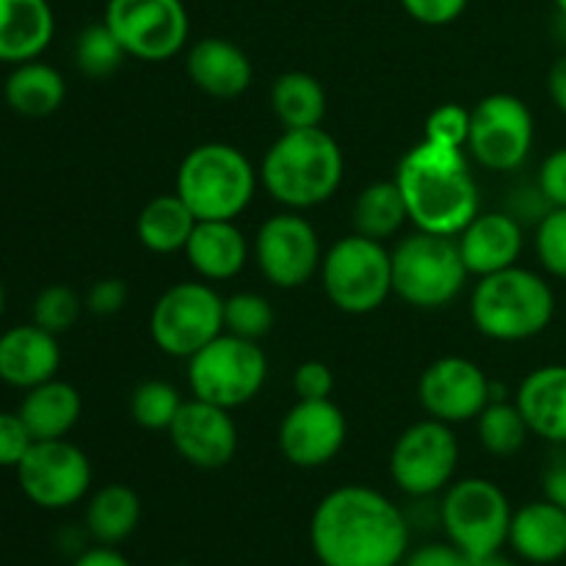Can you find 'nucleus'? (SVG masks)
Returning <instances> with one entry per match:
<instances>
[{
    "instance_id": "obj_9",
    "label": "nucleus",
    "mask_w": 566,
    "mask_h": 566,
    "mask_svg": "<svg viewBox=\"0 0 566 566\" xmlns=\"http://www.w3.org/2000/svg\"><path fill=\"white\" fill-rule=\"evenodd\" d=\"M512 517L514 509L506 492L495 481L479 475L453 481L440 503V523L448 542L473 562L509 545Z\"/></svg>"
},
{
    "instance_id": "obj_46",
    "label": "nucleus",
    "mask_w": 566,
    "mask_h": 566,
    "mask_svg": "<svg viewBox=\"0 0 566 566\" xmlns=\"http://www.w3.org/2000/svg\"><path fill=\"white\" fill-rule=\"evenodd\" d=\"M70 566H133L130 558L111 545H94L81 551Z\"/></svg>"
},
{
    "instance_id": "obj_24",
    "label": "nucleus",
    "mask_w": 566,
    "mask_h": 566,
    "mask_svg": "<svg viewBox=\"0 0 566 566\" xmlns=\"http://www.w3.org/2000/svg\"><path fill=\"white\" fill-rule=\"evenodd\" d=\"M55 36L50 0H0V64L42 59Z\"/></svg>"
},
{
    "instance_id": "obj_1",
    "label": "nucleus",
    "mask_w": 566,
    "mask_h": 566,
    "mask_svg": "<svg viewBox=\"0 0 566 566\" xmlns=\"http://www.w3.org/2000/svg\"><path fill=\"white\" fill-rule=\"evenodd\" d=\"M310 547L321 566H401L409 553V523L385 492L337 486L310 517Z\"/></svg>"
},
{
    "instance_id": "obj_19",
    "label": "nucleus",
    "mask_w": 566,
    "mask_h": 566,
    "mask_svg": "<svg viewBox=\"0 0 566 566\" xmlns=\"http://www.w3.org/2000/svg\"><path fill=\"white\" fill-rule=\"evenodd\" d=\"M464 269L473 276H490L520 263L525 235L523 224L503 210H481L457 235Z\"/></svg>"
},
{
    "instance_id": "obj_40",
    "label": "nucleus",
    "mask_w": 566,
    "mask_h": 566,
    "mask_svg": "<svg viewBox=\"0 0 566 566\" xmlns=\"http://www.w3.org/2000/svg\"><path fill=\"white\" fill-rule=\"evenodd\" d=\"M293 392L298 401H324L335 392V370L321 359H307L293 370Z\"/></svg>"
},
{
    "instance_id": "obj_7",
    "label": "nucleus",
    "mask_w": 566,
    "mask_h": 566,
    "mask_svg": "<svg viewBox=\"0 0 566 566\" xmlns=\"http://www.w3.org/2000/svg\"><path fill=\"white\" fill-rule=\"evenodd\" d=\"M321 285L346 315L376 313L392 296V254L381 241L352 232L324 252Z\"/></svg>"
},
{
    "instance_id": "obj_33",
    "label": "nucleus",
    "mask_w": 566,
    "mask_h": 566,
    "mask_svg": "<svg viewBox=\"0 0 566 566\" xmlns=\"http://www.w3.org/2000/svg\"><path fill=\"white\" fill-rule=\"evenodd\" d=\"M127 53L105 22H92L75 39V66L86 77H108L125 64Z\"/></svg>"
},
{
    "instance_id": "obj_39",
    "label": "nucleus",
    "mask_w": 566,
    "mask_h": 566,
    "mask_svg": "<svg viewBox=\"0 0 566 566\" xmlns=\"http://www.w3.org/2000/svg\"><path fill=\"white\" fill-rule=\"evenodd\" d=\"M33 434L28 431L20 412H0V468L17 470V464L31 451Z\"/></svg>"
},
{
    "instance_id": "obj_11",
    "label": "nucleus",
    "mask_w": 566,
    "mask_h": 566,
    "mask_svg": "<svg viewBox=\"0 0 566 566\" xmlns=\"http://www.w3.org/2000/svg\"><path fill=\"white\" fill-rule=\"evenodd\" d=\"M127 59L164 64L175 59L191 36L182 0H108L103 14Z\"/></svg>"
},
{
    "instance_id": "obj_34",
    "label": "nucleus",
    "mask_w": 566,
    "mask_h": 566,
    "mask_svg": "<svg viewBox=\"0 0 566 566\" xmlns=\"http://www.w3.org/2000/svg\"><path fill=\"white\" fill-rule=\"evenodd\" d=\"M182 407V396L175 385L164 379H147L130 392L133 423L147 431H169L177 412Z\"/></svg>"
},
{
    "instance_id": "obj_48",
    "label": "nucleus",
    "mask_w": 566,
    "mask_h": 566,
    "mask_svg": "<svg viewBox=\"0 0 566 566\" xmlns=\"http://www.w3.org/2000/svg\"><path fill=\"white\" fill-rule=\"evenodd\" d=\"M473 566H520L514 558H509L506 553H492V556H484V558H475Z\"/></svg>"
},
{
    "instance_id": "obj_32",
    "label": "nucleus",
    "mask_w": 566,
    "mask_h": 566,
    "mask_svg": "<svg viewBox=\"0 0 566 566\" xmlns=\"http://www.w3.org/2000/svg\"><path fill=\"white\" fill-rule=\"evenodd\" d=\"M475 431L481 448L497 459L517 457L531 437L528 423L514 401H490V407L475 418Z\"/></svg>"
},
{
    "instance_id": "obj_49",
    "label": "nucleus",
    "mask_w": 566,
    "mask_h": 566,
    "mask_svg": "<svg viewBox=\"0 0 566 566\" xmlns=\"http://www.w3.org/2000/svg\"><path fill=\"white\" fill-rule=\"evenodd\" d=\"M3 310H6V287H3V280H0V318H3Z\"/></svg>"
},
{
    "instance_id": "obj_16",
    "label": "nucleus",
    "mask_w": 566,
    "mask_h": 566,
    "mask_svg": "<svg viewBox=\"0 0 566 566\" xmlns=\"http://www.w3.org/2000/svg\"><path fill=\"white\" fill-rule=\"evenodd\" d=\"M418 401L429 418L448 426L470 423L492 401V381L468 357H440L420 374Z\"/></svg>"
},
{
    "instance_id": "obj_10",
    "label": "nucleus",
    "mask_w": 566,
    "mask_h": 566,
    "mask_svg": "<svg viewBox=\"0 0 566 566\" xmlns=\"http://www.w3.org/2000/svg\"><path fill=\"white\" fill-rule=\"evenodd\" d=\"M221 332L224 298L205 280H186L166 287L149 313V335L166 357L191 359Z\"/></svg>"
},
{
    "instance_id": "obj_51",
    "label": "nucleus",
    "mask_w": 566,
    "mask_h": 566,
    "mask_svg": "<svg viewBox=\"0 0 566 566\" xmlns=\"http://www.w3.org/2000/svg\"><path fill=\"white\" fill-rule=\"evenodd\" d=\"M171 566H191V564H171Z\"/></svg>"
},
{
    "instance_id": "obj_43",
    "label": "nucleus",
    "mask_w": 566,
    "mask_h": 566,
    "mask_svg": "<svg viewBox=\"0 0 566 566\" xmlns=\"http://www.w3.org/2000/svg\"><path fill=\"white\" fill-rule=\"evenodd\" d=\"M536 188L551 208H566V147L553 149L542 160Z\"/></svg>"
},
{
    "instance_id": "obj_25",
    "label": "nucleus",
    "mask_w": 566,
    "mask_h": 566,
    "mask_svg": "<svg viewBox=\"0 0 566 566\" xmlns=\"http://www.w3.org/2000/svg\"><path fill=\"white\" fill-rule=\"evenodd\" d=\"M509 547L528 564H558L566 558V512L551 501L525 503L514 512Z\"/></svg>"
},
{
    "instance_id": "obj_23",
    "label": "nucleus",
    "mask_w": 566,
    "mask_h": 566,
    "mask_svg": "<svg viewBox=\"0 0 566 566\" xmlns=\"http://www.w3.org/2000/svg\"><path fill=\"white\" fill-rule=\"evenodd\" d=\"M514 403L531 434L551 446H566V365H542L517 387Z\"/></svg>"
},
{
    "instance_id": "obj_27",
    "label": "nucleus",
    "mask_w": 566,
    "mask_h": 566,
    "mask_svg": "<svg viewBox=\"0 0 566 566\" xmlns=\"http://www.w3.org/2000/svg\"><path fill=\"white\" fill-rule=\"evenodd\" d=\"M66 99V81L53 64L42 59L11 66L3 81V103L28 119L55 114Z\"/></svg>"
},
{
    "instance_id": "obj_8",
    "label": "nucleus",
    "mask_w": 566,
    "mask_h": 566,
    "mask_svg": "<svg viewBox=\"0 0 566 566\" xmlns=\"http://www.w3.org/2000/svg\"><path fill=\"white\" fill-rule=\"evenodd\" d=\"M269 381V357L260 343L221 332L188 359V387L193 398L224 409L247 407Z\"/></svg>"
},
{
    "instance_id": "obj_42",
    "label": "nucleus",
    "mask_w": 566,
    "mask_h": 566,
    "mask_svg": "<svg viewBox=\"0 0 566 566\" xmlns=\"http://www.w3.org/2000/svg\"><path fill=\"white\" fill-rule=\"evenodd\" d=\"M470 0H401L403 11L412 17L415 22L429 28H442L457 22L464 14Z\"/></svg>"
},
{
    "instance_id": "obj_2",
    "label": "nucleus",
    "mask_w": 566,
    "mask_h": 566,
    "mask_svg": "<svg viewBox=\"0 0 566 566\" xmlns=\"http://www.w3.org/2000/svg\"><path fill=\"white\" fill-rule=\"evenodd\" d=\"M415 230L457 238L481 213V193L464 149L423 138L398 164L396 177Z\"/></svg>"
},
{
    "instance_id": "obj_15",
    "label": "nucleus",
    "mask_w": 566,
    "mask_h": 566,
    "mask_svg": "<svg viewBox=\"0 0 566 566\" xmlns=\"http://www.w3.org/2000/svg\"><path fill=\"white\" fill-rule=\"evenodd\" d=\"M252 254L265 280L282 291L307 285L321 271L324 249L315 227L298 210L269 216L254 235Z\"/></svg>"
},
{
    "instance_id": "obj_26",
    "label": "nucleus",
    "mask_w": 566,
    "mask_h": 566,
    "mask_svg": "<svg viewBox=\"0 0 566 566\" xmlns=\"http://www.w3.org/2000/svg\"><path fill=\"white\" fill-rule=\"evenodd\" d=\"M17 412L25 420L33 440H64L81 420L83 398L75 385L55 376L25 390Z\"/></svg>"
},
{
    "instance_id": "obj_6",
    "label": "nucleus",
    "mask_w": 566,
    "mask_h": 566,
    "mask_svg": "<svg viewBox=\"0 0 566 566\" xmlns=\"http://www.w3.org/2000/svg\"><path fill=\"white\" fill-rule=\"evenodd\" d=\"M392 254V293L409 307L440 310L462 293L468 282L457 238L415 230L401 238Z\"/></svg>"
},
{
    "instance_id": "obj_45",
    "label": "nucleus",
    "mask_w": 566,
    "mask_h": 566,
    "mask_svg": "<svg viewBox=\"0 0 566 566\" xmlns=\"http://www.w3.org/2000/svg\"><path fill=\"white\" fill-rule=\"evenodd\" d=\"M542 492L545 501L556 503L566 512V457H556L542 473Z\"/></svg>"
},
{
    "instance_id": "obj_21",
    "label": "nucleus",
    "mask_w": 566,
    "mask_h": 566,
    "mask_svg": "<svg viewBox=\"0 0 566 566\" xmlns=\"http://www.w3.org/2000/svg\"><path fill=\"white\" fill-rule=\"evenodd\" d=\"M186 75L213 99H235L249 92L254 66L235 42L224 36H202L186 55Z\"/></svg>"
},
{
    "instance_id": "obj_38",
    "label": "nucleus",
    "mask_w": 566,
    "mask_h": 566,
    "mask_svg": "<svg viewBox=\"0 0 566 566\" xmlns=\"http://www.w3.org/2000/svg\"><path fill=\"white\" fill-rule=\"evenodd\" d=\"M429 142L446 144V147L468 149L470 138V111L459 103H442L426 116V136Z\"/></svg>"
},
{
    "instance_id": "obj_30",
    "label": "nucleus",
    "mask_w": 566,
    "mask_h": 566,
    "mask_svg": "<svg viewBox=\"0 0 566 566\" xmlns=\"http://www.w3.org/2000/svg\"><path fill=\"white\" fill-rule=\"evenodd\" d=\"M326 88L310 72H282L271 86V111L282 130L321 127L326 119Z\"/></svg>"
},
{
    "instance_id": "obj_13",
    "label": "nucleus",
    "mask_w": 566,
    "mask_h": 566,
    "mask_svg": "<svg viewBox=\"0 0 566 566\" xmlns=\"http://www.w3.org/2000/svg\"><path fill=\"white\" fill-rule=\"evenodd\" d=\"M534 114L517 94L495 92L470 111L468 153L490 171H514L534 149Z\"/></svg>"
},
{
    "instance_id": "obj_37",
    "label": "nucleus",
    "mask_w": 566,
    "mask_h": 566,
    "mask_svg": "<svg viewBox=\"0 0 566 566\" xmlns=\"http://www.w3.org/2000/svg\"><path fill=\"white\" fill-rule=\"evenodd\" d=\"M534 249L547 274L566 280V208H551L542 216Z\"/></svg>"
},
{
    "instance_id": "obj_14",
    "label": "nucleus",
    "mask_w": 566,
    "mask_h": 566,
    "mask_svg": "<svg viewBox=\"0 0 566 566\" xmlns=\"http://www.w3.org/2000/svg\"><path fill=\"white\" fill-rule=\"evenodd\" d=\"M14 473L22 495L44 512L72 509L92 490V462L66 437L33 442Z\"/></svg>"
},
{
    "instance_id": "obj_17",
    "label": "nucleus",
    "mask_w": 566,
    "mask_h": 566,
    "mask_svg": "<svg viewBox=\"0 0 566 566\" xmlns=\"http://www.w3.org/2000/svg\"><path fill=\"white\" fill-rule=\"evenodd\" d=\"M348 440V420L332 398L296 401L282 418L276 442L285 462L302 470H318L337 459Z\"/></svg>"
},
{
    "instance_id": "obj_44",
    "label": "nucleus",
    "mask_w": 566,
    "mask_h": 566,
    "mask_svg": "<svg viewBox=\"0 0 566 566\" xmlns=\"http://www.w3.org/2000/svg\"><path fill=\"white\" fill-rule=\"evenodd\" d=\"M401 566H473L453 542H426L418 551H409Z\"/></svg>"
},
{
    "instance_id": "obj_4",
    "label": "nucleus",
    "mask_w": 566,
    "mask_h": 566,
    "mask_svg": "<svg viewBox=\"0 0 566 566\" xmlns=\"http://www.w3.org/2000/svg\"><path fill=\"white\" fill-rule=\"evenodd\" d=\"M556 315V293L536 271L512 265L481 276L470 296V321L497 343H523L542 335Z\"/></svg>"
},
{
    "instance_id": "obj_35",
    "label": "nucleus",
    "mask_w": 566,
    "mask_h": 566,
    "mask_svg": "<svg viewBox=\"0 0 566 566\" xmlns=\"http://www.w3.org/2000/svg\"><path fill=\"white\" fill-rule=\"evenodd\" d=\"M276 324V313L263 293L241 291L224 298V332L260 343L271 335Z\"/></svg>"
},
{
    "instance_id": "obj_36",
    "label": "nucleus",
    "mask_w": 566,
    "mask_h": 566,
    "mask_svg": "<svg viewBox=\"0 0 566 566\" xmlns=\"http://www.w3.org/2000/svg\"><path fill=\"white\" fill-rule=\"evenodd\" d=\"M83 310H86V302L70 285H48L33 298L31 318L50 335H64L81 321Z\"/></svg>"
},
{
    "instance_id": "obj_31",
    "label": "nucleus",
    "mask_w": 566,
    "mask_h": 566,
    "mask_svg": "<svg viewBox=\"0 0 566 566\" xmlns=\"http://www.w3.org/2000/svg\"><path fill=\"white\" fill-rule=\"evenodd\" d=\"M354 232L365 238H374V241H390L398 232L403 230V224L409 221L407 202H403V193L398 188L396 180H379L370 182L359 191L357 202L352 210Z\"/></svg>"
},
{
    "instance_id": "obj_20",
    "label": "nucleus",
    "mask_w": 566,
    "mask_h": 566,
    "mask_svg": "<svg viewBox=\"0 0 566 566\" xmlns=\"http://www.w3.org/2000/svg\"><path fill=\"white\" fill-rule=\"evenodd\" d=\"M61 368L59 335L31 324L0 332V381L14 390H31L55 379Z\"/></svg>"
},
{
    "instance_id": "obj_18",
    "label": "nucleus",
    "mask_w": 566,
    "mask_h": 566,
    "mask_svg": "<svg viewBox=\"0 0 566 566\" xmlns=\"http://www.w3.org/2000/svg\"><path fill=\"white\" fill-rule=\"evenodd\" d=\"M169 442L182 462L197 470H221L235 459L241 434L230 409L191 398L182 401L175 423L169 426Z\"/></svg>"
},
{
    "instance_id": "obj_28",
    "label": "nucleus",
    "mask_w": 566,
    "mask_h": 566,
    "mask_svg": "<svg viewBox=\"0 0 566 566\" xmlns=\"http://www.w3.org/2000/svg\"><path fill=\"white\" fill-rule=\"evenodd\" d=\"M142 523V497L127 484H105L86 501V531L97 545L119 547Z\"/></svg>"
},
{
    "instance_id": "obj_29",
    "label": "nucleus",
    "mask_w": 566,
    "mask_h": 566,
    "mask_svg": "<svg viewBox=\"0 0 566 566\" xmlns=\"http://www.w3.org/2000/svg\"><path fill=\"white\" fill-rule=\"evenodd\" d=\"M197 227V216L177 193H158L142 208L136 219V235L153 254H177L186 249Z\"/></svg>"
},
{
    "instance_id": "obj_50",
    "label": "nucleus",
    "mask_w": 566,
    "mask_h": 566,
    "mask_svg": "<svg viewBox=\"0 0 566 566\" xmlns=\"http://www.w3.org/2000/svg\"><path fill=\"white\" fill-rule=\"evenodd\" d=\"M553 3H556L558 14H562V17H564V20H566V0H553Z\"/></svg>"
},
{
    "instance_id": "obj_12",
    "label": "nucleus",
    "mask_w": 566,
    "mask_h": 566,
    "mask_svg": "<svg viewBox=\"0 0 566 566\" xmlns=\"http://www.w3.org/2000/svg\"><path fill=\"white\" fill-rule=\"evenodd\" d=\"M459 437L442 420L426 418L398 434L390 451V479L409 497H431L453 484L459 470Z\"/></svg>"
},
{
    "instance_id": "obj_41",
    "label": "nucleus",
    "mask_w": 566,
    "mask_h": 566,
    "mask_svg": "<svg viewBox=\"0 0 566 566\" xmlns=\"http://www.w3.org/2000/svg\"><path fill=\"white\" fill-rule=\"evenodd\" d=\"M127 296H130V287L122 276H105V280H97L86 293V310L97 318H111V315L122 313L127 304Z\"/></svg>"
},
{
    "instance_id": "obj_5",
    "label": "nucleus",
    "mask_w": 566,
    "mask_h": 566,
    "mask_svg": "<svg viewBox=\"0 0 566 566\" xmlns=\"http://www.w3.org/2000/svg\"><path fill=\"white\" fill-rule=\"evenodd\" d=\"M260 171L227 142H205L180 160L175 193L197 221H235L252 205Z\"/></svg>"
},
{
    "instance_id": "obj_3",
    "label": "nucleus",
    "mask_w": 566,
    "mask_h": 566,
    "mask_svg": "<svg viewBox=\"0 0 566 566\" xmlns=\"http://www.w3.org/2000/svg\"><path fill=\"white\" fill-rule=\"evenodd\" d=\"M346 171L337 138L324 127L282 130L265 149L260 182L285 210H310L329 202Z\"/></svg>"
},
{
    "instance_id": "obj_22",
    "label": "nucleus",
    "mask_w": 566,
    "mask_h": 566,
    "mask_svg": "<svg viewBox=\"0 0 566 566\" xmlns=\"http://www.w3.org/2000/svg\"><path fill=\"white\" fill-rule=\"evenodd\" d=\"M182 254L199 280L213 285L235 280L247 269L252 247L235 221H197Z\"/></svg>"
},
{
    "instance_id": "obj_47",
    "label": "nucleus",
    "mask_w": 566,
    "mask_h": 566,
    "mask_svg": "<svg viewBox=\"0 0 566 566\" xmlns=\"http://www.w3.org/2000/svg\"><path fill=\"white\" fill-rule=\"evenodd\" d=\"M547 94H551L558 114L566 116V53L547 72Z\"/></svg>"
}]
</instances>
